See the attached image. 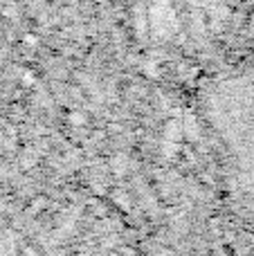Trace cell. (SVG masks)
<instances>
[{"label": "cell", "instance_id": "1", "mask_svg": "<svg viewBox=\"0 0 254 256\" xmlns=\"http://www.w3.org/2000/svg\"><path fill=\"white\" fill-rule=\"evenodd\" d=\"M202 106L238 186L254 198V63L214 81Z\"/></svg>", "mask_w": 254, "mask_h": 256}]
</instances>
